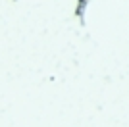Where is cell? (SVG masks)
<instances>
[{"label":"cell","mask_w":129,"mask_h":127,"mask_svg":"<svg viewBox=\"0 0 129 127\" xmlns=\"http://www.w3.org/2000/svg\"><path fill=\"white\" fill-rule=\"evenodd\" d=\"M14 2H17V0H14Z\"/></svg>","instance_id":"cell-1"}]
</instances>
